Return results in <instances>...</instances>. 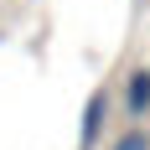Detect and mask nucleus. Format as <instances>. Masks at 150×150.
<instances>
[{"instance_id": "obj_1", "label": "nucleus", "mask_w": 150, "mask_h": 150, "mask_svg": "<svg viewBox=\"0 0 150 150\" xmlns=\"http://www.w3.org/2000/svg\"><path fill=\"white\" fill-rule=\"evenodd\" d=\"M109 88H93L88 104H83V119H78V150H93L98 140H104V124H109Z\"/></svg>"}, {"instance_id": "obj_2", "label": "nucleus", "mask_w": 150, "mask_h": 150, "mask_svg": "<svg viewBox=\"0 0 150 150\" xmlns=\"http://www.w3.org/2000/svg\"><path fill=\"white\" fill-rule=\"evenodd\" d=\"M124 114H129V124H145V114H150V67L145 62L124 73Z\"/></svg>"}, {"instance_id": "obj_3", "label": "nucleus", "mask_w": 150, "mask_h": 150, "mask_svg": "<svg viewBox=\"0 0 150 150\" xmlns=\"http://www.w3.org/2000/svg\"><path fill=\"white\" fill-rule=\"evenodd\" d=\"M109 150H150V129L145 124H129V129H119L109 140Z\"/></svg>"}, {"instance_id": "obj_4", "label": "nucleus", "mask_w": 150, "mask_h": 150, "mask_svg": "<svg viewBox=\"0 0 150 150\" xmlns=\"http://www.w3.org/2000/svg\"><path fill=\"white\" fill-rule=\"evenodd\" d=\"M0 42H5V31H0Z\"/></svg>"}]
</instances>
